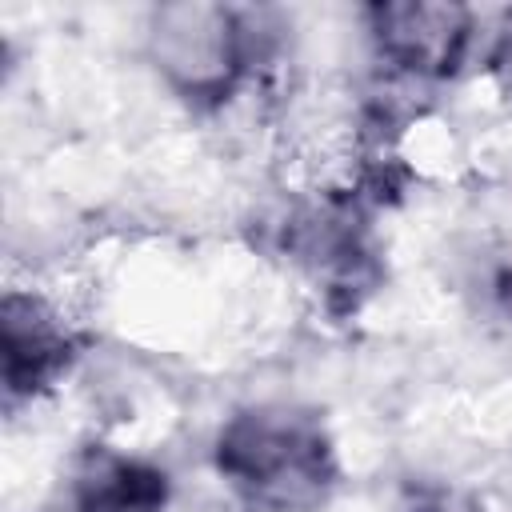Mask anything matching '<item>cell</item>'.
<instances>
[{
  "label": "cell",
  "instance_id": "obj_1",
  "mask_svg": "<svg viewBox=\"0 0 512 512\" xmlns=\"http://www.w3.org/2000/svg\"><path fill=\"white\" fill-rule=\"evenodd\" d=\"M212 468L248 512H324L344 476L324 416L284 400L236 408L216 428Z\"/></svg>",
  "mask_w": 512,
  "mask_h": 512
},
{
  "label": "cell",
  "instance_id": "obj_2",
  "mask_svg": "<svg viewBox=\"0 0 512 512\" xmlns=\"http://www.w3.org/2000/svg\"><path fill=\"white\" fill-rule=\"evenodd\" d=\"M148 60L160 80L196 112L224 108L260 68L272 28L256 8L232 4H160L148 12Z\"/></svg>",
  "mask_w": 512,
  "mask_h": 512
},
{
  "label": "cell",
  "instance_id": "obj_3",
  "mask_svg": "<svg viewBox=\"0 0 512 512\" xmlns=\"http://www.w3.org/2000/svg\"><path fill=\"white\" fill-rule=\"evenodd\" d=\"M288 260L312 280L332 316H352L384 284V252L372 228V200L352 188L320 192L288 212L280 228Z\"/></svg>",
  "mask_w": 512,
  "mask_h": 512
},
{
  "label": "cell",
  "instance_id": "obj_4",
  "mask_svg": "<svg viewBox=\"0 0 512 512\" xmlns=\"http://www.w3.org/2000/svg\"><path fill=\"white\" fill-rule=\"evenodd\" d=\"M376 60L408 84H444L476 48V12L448 0H376L360 12Z\"/></svg>",
  "mask_w": 512,
  "mask_h": 512
},
{
  "label": "cell",
  "instance_id": "obj_5",
  "mask_svg": "<svg viewBox=\"0 0 512 512\" xmlns=\"http://www.w3.org/2000/svg\"><path fill=\"white\" fill-rule=\"evenodd\" d=\"M84 332L40 288H8L0 300V384L4 408L16 412L48 396L80 360Z\"/></svg>",
  "mask_w": 512,
  "mask_h": 512
},
{
  "label": "cell",
  "instance_id": "obj_6",
  "mask_svg": "<svg viewBox=\"0 0 512 512\" xmlns=\"http://www.w3.org/2000/svg\"><path fill=\"white\" fill-rule=\"evenodd\" d=\"M172 500V476L136 452L112 444H88L68 476L72 512H164Z\"/></svg>",
  "mask_w": 512,
  "mask_h": 512
},
{
  "label": "cell",
  "instance_id": "obj_7",
  "mask_svg": "<svg viewBox=\"0 0 512 512\" xmlns=\"http://www.w3.org/2000/svg\"><path fill=\"white\" fill-rule=\"evenodd\" d=\"M396 512H484V504L456 488V484H440V480H416L404 488Z\"/></svg>",
  "mask_w": 512,
  "mask_h": 512
},
{
  "label": "cell",
  "instance_id": "obj_8",
  "mask_svg": "<svg viewBox=\"0 0 512 512\" xmlns=\"http://www.w3.org/2000/svg\"><path fill=\"white\" fill-rule=\"evenodd\" d=\"M484 68H488L496 92L512 104V8H508V12L500 16V24H496V36H492V44H488Z\"/></svg>",
  "mask_w": 512,
  "mask_h": 512
}]
</instances>
